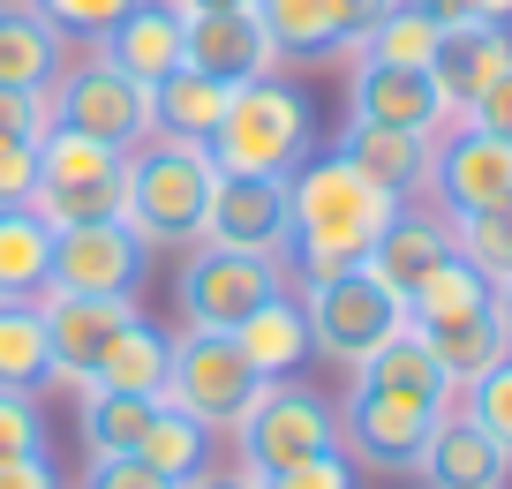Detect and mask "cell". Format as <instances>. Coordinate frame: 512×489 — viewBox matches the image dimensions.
<instances>
[{
  "label": "cell",
  "mask_w": 512,
  "mask_h": 489,
  "mask_svg": "<svg viewBox=\"0 0 512 489\" xmlns=\"http://www.w3.org/2000/svg\"><path fill=\"white\" fill-rule=\"evenodd\" d=\"M400 219V196L354 174L339 151H309L287 174V256L279 264L294 279H339V271L369 264L377 234Z\"/></svg>",
  "instance_id": "1"
},
{
  "label": "cell",
  "mask_w": 512,
  "mask_h": 489,
  "mask_svg": "<svg viewBox=\"0 0 512 489\" xmlns=\"http://www.w3.org/2000/svg\"><path fill=\"white\" fill-rule=\"evenodd\" d=\"M415 8L437 23V31H452V23H475V0H415Z\"/></svg>",
  "instance_id": "47"
},
{
  "label": "cell",
  "mask_w": 512,
  "mask_h": 489,
  "mask_svg": "<svg viewBox=\"0 0 512 489\" xmlns=\"http://www.w3.org/2000/svg\"><path fill=\"white\" fill-rule=\"evenodd\" d=\"M46 264H53V226L31 204L0 211V301H38L46 294Z\"/></svg>",
  "instance_id": "29"
},
{
  "label": "cell",
  "mask_w": 512,
  "mask_h": 489,
  "mask_svg": "<svg viewBox=\"0 0 512 489\" xmlns=\"http://www.w3.org/2000/svg\"><path fill=\"white\" fill-rule=\"evenodd\" d=\"M38 136H46V98L0 83V143H38Z\"/></svg>",
  "instance_id": "42"
},
{
  "label": "cell",
  "mask_w": 512,
  "mask_h": 489,
  "mask_svg": "<svg viewBox=\"0 0 512 489\" xmlns=\"http://www.w3.org/2000/svg\"><path fill=\"white\" fill-rule=\"evenodd\" d=\"M151 249L128 234V219H98V226H61L53 234V264H46V294H91V301H136Z\"/></svg>",
  "instance_id": "9"
},
{
  "label": "cell",
  "mask_w": 512,
  "mask_h": 489,
  "mask_svg": "<svg viewBox=\"0 0 512 489\" xmlns=\"http://www.w3.org/2000/svg\"><path fill=\"white\" fill-rule=\"evenodd\" d=\"M415 332H422V347L445 362L452 384H475L482 369H497L512 354L505 324H497V301H490V309H467V316H445V324H415Z\"/></svg>",
  "instance_id": "25"
},
{
  "label": "cell",
  "mask_w": 512,
  "mask_h": 489,
  "mask_svg": "<svg viewBox=\"0 0 512 489\" xmlns=\"http://www.w3.org/2000/svg\"><path fill=\"white\" fill-rule=\"evenodd\" d=\"M234 347L249 354V369H256L264 384H272V377H294V369L317 354V347H309V316H302V301H294V286H279L264 309L241 316V324H234Z\"/></svg>",
  "instance_id": "24"
},
{
  "label": "cell",
  "mask_w": 512,
  "mask_h": 489,
  "mask_svg": "<svg viewBox=\"0 0 512 489\" xmlns=\"http://www.w3.org/2000/svg\"><path fill=\"white\" fill-rule=\"evenodd\" d=\"M377 16H384V0H256V23H264V38H272L279 61L354 53Z\"/></svg>",
  "instance_id": "13"
},
{
  "label": "cell",
  "mask_w": 512,
  "mask_h": 489,
  "mask_svg": "<svg viewBox=\"0 0 512 489\" xmlns=\"http://www.w3.org/2000/svg\"><path fill=\"white\" fill-rule=\"evenodd\" d=\"M204 241L241 256H287V181L264 174H219L204 204Z\"/></svg>",
  "instance_id": "12"
},
{
  "label": "cell",
  "mask_w": 512,
  "mask_h": 489,
  "mask_svg": "<svg viewBox=\"0 0 512 489\" xmlns=\"http://www.w3.org/2000/svg\"><path fill=\"white\" fill-rule=\"evenodd\" d=\"M83 489H174V482H159L144 459H91V482Z\"/></svg>",
  "instance_id": "43"
},
{
  "label": "cell",
  "mask_w": 512,
  "mask_h": 489,
  "mask_svg": "<svg viewBox=\"0 0 512 489\" xmlns=\"http://www.w3.org/2000/svg\"><path fill=\"white\" fill-rule=\"evenodd\" d=\"M309 136H317V113L294 83L279 76H256L226 91V113L211 128V166L219 174H264V181H287L294 166L309 158Z\"/></svg>",
  "instance_id": "3"
},
{
  "label": "cell",
  "mask_w": 512,
  "mask_h": 489,
  "mask_svg": "<svg viewBox=\"0 0 512 489\" xmlns=\"http://www.w3.org/2000/svg\"><path fill=\"white\" fill-rule=\"evenodd\" d=\"M46 316V347H53V384H91L98 354L136 324V301H91V294H38Z\"/></svg>",
  "instance_id": "14"
},
{
  "label": "cell",
  "mask_w": 512,
  "mask_h": 489,
  "mask_svg": "<svg viewBox=\"0 0 512 489\" xmlns=\"http://www.w3.org/2000/svg\"><path fill=\"white\" fill-rule=\"evenodd\" d=\"M505 211H512V204H505Z\"/></svg>",
  "instance_id": "51"
},
{
  "label": "cell",
  "mask_w": 512,
  "mask_h": 489,
  "mask_svg": "<svg viewBox=\"0 0 512 489\" xmlns=\"http://www.w3.org/2000/svg\"><path fill=\"white\" fill-rule=\"evenodd\" d=\"M38 196V143H0V211Z\"/></svg>",
  "instance_id": "41"
},
{
  "label": "cell",
  "mask_w": 512,
  "mask_h": 489,
  "mask_svg": "<svg viewBox=\"0 0 512 489\" xmlns=\"http://www.w3.org/2000/svg\"><path fill=\"white\" fill-rule=\"evenodd\" d=\"M415 474H422L430 489H505V482H512V459L497 452V437L475 422V414L445 407V414L430 422V444H422Z\"/></svg>",
  "instance_id": "18"
},
{
  "label": "cell",
  "mask_w": 512,
  "mask_h": 489,
  "mask_svg": "<svg viewBox=\"0 0 512 489\" xmlns=\"http://www.w3.org/2000/svg\"><path fill=\"white\" fill-rule=\"evenodd\" d=\"M430 196L445 219H467V211H505L512 204V143L490 136L475 121L437 128L430 143Z\"/></svg>",
  "instance_id": "10"
},
{
  "label": "cell",
  "mask_w": 512,
  "mask_h": 489,
  "mask_svg": "<svg viewBox=\"0 0 512 489\" xmlns=\"http://www.w3.org/2000/svg\"><path fill=\"white\" fill-rule=\"evenodd\" d=\"M0 489H61V474H53V452L8 459V467H0Z\"/></svg>",
  "instance_id": "45"
},
{
  "label": "cell",
  "mask_w": 512,
  "mask_h": 489,
  "mask_svg": "<svg viewBox=\"0 0 512 489\" xmlns=\"http://www.w3.org/2000/svg\"><path fill=\"white\" fill-rule=\"evenodd\" d=\"M219 113H226V83L196 76V68H166V76L151 83V128H159V136H189V143H211Z\"/></svg>",
  "instance_id": "27"
},
{
  "label": "cell",
  "mask_w": 512,
  "mask_h": 489,
  "mask_svg": "<svg viewBox=\"0 0 512 489\" xmlns=\"http://www.w3.org/2000/svg\"><path fill=\"white\" fill-rule=\"evenodd\" d=\"M490 301H497V324H505V339H512V279H497Z\"/></svg>",
  "instance_id": "50"
},
{
  "label": "cell",
  "mask_w": 512,
  "mask_h": 489,
  "mask_svg": "<svg viewBox=\"0 0 512 489\" xmlns=\"http://www.w3.org/2000/svg\"><path fill=\"white\" fill-rule=\"evenodd\" d=\"M445 256H452V226H445V211H407V204H400V219L384 226L377 249H369V271H377V279L407 301L437 264H445Z\"/></svg>",
  "instance_id": "21"
},
{
  "label": "cell",
  "mask_w": 512,
  "mask_h": 489,
  "mask_svg": "<svg viewBox=\"0 0 512 489\" xmlns=\"http://www.w3.org/2000/svg\"><path fill=\"white\" fill-rule=\"evenodd\" d=\"M475 23H497V31H512V0H475Z\"/></svg>",
  "instance_id": "49"
},
{
  "label": "cell",
  "mask_w": 512,
  "mask_h": 489,
  "mask_svg": "<svg viewBox=\"0 0 512 489\" xmlns=\"http://www.w3.org/2000/svg\"><path fill=\"white\" fill-rule=\"evenodd\" d=\"M287 286V264L279 256H241V249H211L196 241L189 264H181V316H189L196 332H234L249 309Z\"/></svg>",
  "instance_id": "8"
},
{
  "label": "cell",
  "mask_w": 512,
  "mask_h": 489,
  "mask_svg": "<svg viewBox=\"0 0 512 489\" xmlns=\"http://www.w3.org/2000/svg\"><path fill=\"white\" fill-rule=\"evenodd\" d=\"M98 53H106L121 76L159 83L166 68H181V8H166V0H136V8L98 38Z\"/></svg>",
  "instance_id": "22"
},
{
  "label": "cell",
  "mask_w": 512,
  "mask_h": 489,
  "mask_svg": "<svg viewBox=\"0 0 512 489\" xmlns=\"http://www.w3.org/2000/svg\"><path fill=\"white\" fill-rule=\"evenodd\" d=\"M61 68H68V38L38 16L31 0H0V83L46 98L61 83Z\"/></svg>",
  "instance_id": "20"
},
{
  "label": "cell",
  "mask_w": 512,
  "mask_h": 489,
  "mask_svg": "<svg viewBox=\"0 0 512 489\" xmlns=\"http://www.w3.org/2000/svg\"><path fill=\"white\" fill-rule=\"evenodd\" d=\"M211 181H219V166H211L204 143L151 128V136L128 151V204H121L128 234L144 241V249H196V241H204Z\"/></svg>",
  "instance_id": "2"
},
{
  "label": "cell",
  "mask_w": 512,
  "mask_h": 489,
  "mask_svg": "<svg viewBox=\"0 0 512 489\" xmlns=\"http://www.w3.org/2000/svg\"><path fill=\"white\" fill-rule=\"evenodd\" d=\"M264 489H362V467L347 452H317L302 467H279V474H256Z\"/></svg>",
  "instance_id": "40"
},
{
  "label": "cell",
  "mask_w": 512,
  "mask_h": 489,
  "mask_svg": "<svg viewBox=\"0 0 512 489\" xmlns=\"http://www.w3.org/2000/svg\"><path fill=\"white\" fill-rule=\"evenodd\" d=\"M121 204H128V166L113 181H38V196H31V211L61 234V226H98V219H121Z\"/></svg>",
  "instance_id": "32"
},
{
  "label": "cell",
  "mask_w": 512,
  "mask_h": 489,
  "mask_svg": "<svg viewBox=\"0 0 512 489\" xmlns=\"http://www.w3.org/2000/svg\"><path fill=\"white\" fill-rule=\"evenodd\" d=\"M354 384H369V392H400V399H422V407H452V399H460V384H452L445 362L422 347L415 324H400V332L384 339L369 362H354Z\"/></svg>",
  "instance_id": "23"
},
{
  "label": "cell",
  "mask_w": 512,
  "mask_h": 489,
  "mask_svg": "<svg viewBox=\"0 0 512 489\" xmlns=\"http://www.w3.org/2000/svg\"><path fill=\"white\" fill-rule=\"evenodd\" d=\"M437 414H445V407H422V399L354 384L347 407H339V452H347L354 467H377V474H415Z\"/></svg>",
  "instance_id": "11"
},
{
  "label": "cell",
  "mask_w": 512,
  "mask_h": 489,
  "mask_svg": "<svg viewBox=\"0 0 512 489\" xmlns=\"http://www.w3.org/2000/svg\"><path fill=\"white\" fill-rule=\"evenodd\" d=\"M452 407H460V414H475V422L497 437V452L512 459V354H505L497 369H482L475 384H460V399H452Z\"/></svg>",
  "instance_id": "37"
},
{
  "label": "cell",
  "mask_w": 512,
  "mask_h": 489,
  "mask_svg": "<svg viewBox=\"0 0 512 489\" xmlns=\"http://www.w3.org/2000/svg\"><path fill=\"white\" fill-rule=\"evenodd\" d=\"M452 226V256L482 279H512V211H467V219H445Z\"/></svg>",
  "instance_id": "35"
},
{
  "label": "cell",
  "mask_w": 512,
  "mask_h": 489,
  "mask_svg": "<svg viewBox=\"0 0 512 489\" xmlns=\"http://www.w3.org/2000/svg\"><path fill=\"white\" fill-rule=\"evenodd\" d=\"M166 399L151 392H83V452L91 459H136Z\"/></svg>",
  "instance_id": "26"
},
{
  "label": "cell",
  "mask_w": 512,
  "mask_h": 489,
  "mask_svg": "<svg viewBox=\"0 0 512 489\" xmlns=\"http://www.w3.org/2000/svg\"><path fill=\"white\" fill-rule=\"evenodd\" d=\"M294 301H302V316H309V347H317L324 362H347V369L369 362V354L407 324V301L369 264L339 271V279H309Z\"/></svg>",
  "instance_id": "4"
},
{
  "label": "cell",
  "mask_w": 512,
  "mask_h": 489,
  "mask_svg": "<svg viewBox=\"0 0 512 489\" xmlns=\"http://www.w3.org/2000/svg\"><path fill=\"white\" fill-rule=\"evenodd\" d=\"M505 68H512V31H497V23H452L430 53V83H437L452 121H467Z\"/></svg>",
  "instance_id": "17"
},
{
  "label": "cell",
  "mask_w": 512,
  "mask_h": 489,
  "mask_svg": "<svg viewBox=\"0 0 512 489\" xmlns=\"http://www.w3.org/2000/svg\"><path fill=\"white\" fill-rule=\"evenodd\" d=\"M430 143L437 136H415V128H377V121H347L332 151L347 158L354 174H369L377 189H392L407 204L415 189H430Z\"/></svg>",
  "instance_id": "19"
},
{
  "label": "cell",
  "mask_w": 512,
  "mask_h": 489,
  "mask_svg": "<svg viewBox=\"0 0 512 489\" xmlns=\"http://www.w3.org/2000/svg\"><path fill=\"white\" fill-rule=\"evenodd\" d=\"M121 166H128L121 151L76 136V128H46L38 136V181H113Z\"/></svg>",
  "instance_id": "36"
},
{
  "label": "cell",
  "mask_w": 512,
  "mask_h": 489,
  "mask_svg": "<svg viewBox=\"0 0 512 489\" xmlns=\"http://www.w3.org/2000/svg\"><path fill=\"white\" fill-rule=\"evenodd\" d=\"M46 128H76V136H91V143H106V151L128 158L151 136V83L121 76L106 53L68 61L61 83L46 91Z\"/></svg>",
  "instance_id": "6"
},
{
  "label": "cell",
  "mask_w": 512,
  "mask_h": 489,
  "mask_svg": "<svg viewBox=\"0 0 512 489\" xmlns=\"http://www.w3.org/2000/svg\"><path fill=\"white\" fill-rule=\"evenodd\" d=\"M166 8H181V16H226V8H256V0H166Z\"/></svg>",
  "instance_id": "48"
},
{
  "label": "cell",
  "mask_w": 512,
  "mask_h": 489,
  "mask_svg": "<svg viewBox=\"0 0 512 489\" xmlns=\"http://www.w3.org/2000/svg\"><path fill=\"white\" fill-rule=\"evenodd\" d=\"M174 489H264L249 467H204V474H189V482H174Z\"/></svg>",
  "instance_id": "46"
},
{
  "label": "cell",
  "mask_w": 512,
  "mask_h": 489,
  "mask_svg": "<svg viewBox=\"0 0 512 489\" xmlns=\"http://www.w3.org/2000/svg\"><path fill=\"white\" fill-rule=\"evenodd\" d=\"M38 452H46V414H38V399L0 392V467H8V459H38Z\"/></svg>",
  "instance_id": "39"
},
{
  "label": "cell",
  "mask_w": 512,
  "mask_h": 489,
  "mask_svg": "<svg viewBox=\"0 0 512 489\" xmlns=\"http://www.w3.org/2000/svg\"><path fill=\"white\" fill-rule=\"evenodd\" d=\"M181 68L234 91V83L272 76L279 53L264 38V23H256V8H226V16H181Z\"/></svg>",
  "instance_id": "15"
},
{
  "label": "cell",
  "mask_w": 512,
  "mask_h": 489,
  "mask_svg": "<svg viewBox=\"0 0 512 489\" xmlns=\"http://www.w3.org/2000/svg\"><path fill=\"white\" fill-rule=\"evenodd\" d=\"M256 392H264V377L249 369V354L234 347V332H181L174 347H166V384L159 399L174 414H189V422L204 429H234L241 414L256 407Z\"/></svg>",
  "instance_id": "5"
},
{
  "label": "cell",
  "mask_w": 512,
  "mask_h": 489,
  "mask_svg": "<svg viewBox=\"0 0 512 489\" xmlns=\"http://www.w3.org/2000/svg\"><path fill=\"white\" fill-rule=\"evenodd\" d=\"M166 347H174V339H166L159 324H144V316H136V324H128V332L98 354V369H91V384H83V392H151V399H159V384H166Z\"/></svg>",
  "instance_id": "30"
},
{
  "label": "cell",
  "mask_w": 512,
  "mask_h": 489,
  "mask_svg": "<svg viewBox=\"0 0 512 489\" xmlns=\"http://www.w3.org/2000/svg\"><path fill=\"white\" fill-rule=\"evenodd\" d=\"M467 121H475V128H490V136H505V143H512V68H505V76L490 83V91H482V106L467 113Z\"/></svg>",
  "instance_id": "44"
},
{
  "label": "cell",
  "mask_w": 512,
  "mask_h": 489,
  "mask_svg": "<svg viewBox=\"0 0 512 489\" xmlns=\"http://www.w3.org/2000/svg\"><path fill=\"white\" fill-rule=\"evenodd\" d=\"M467 309H490V279L467 271L460 256H445V264L407 294V324H445V316H467Z\"/></svg>",
  "instance_id": "34"
},
{
  "label": "cell",
  "mask_w": 512,
  "mask_h": 489,
  "mask_svg": "<svg viewBox=\"0 0 512 489\" xmlns=\"http://www.w3.org/2000/svg\"><path fill=\"white\" fill-rule=\"evenodd\" d=\"M347 121H377V128H415V136H437V128H452V113H445V98H437L430 68L354 61V68H347Z\"/></svg>",
  "instance_id": "16"
},
{
  "label": "cell",
  "mask_w": 512,
  "mask_h": 489,
  "mask_svg": "<svg viewBox=\"0 0 512 489\" xmlns=\"http://www.w3.org/2000/svg\"><path fill=\"white\" fill-rule=\"evenodd\" d=\"M437 23L422 16L415 0H384V16L362 31V46H354V61H384V68H430L437 53Z\"/></svg>",
  "instance_id": "31"
},
{
  "label": "cell",
  "mask_w": 512,
  "mask_h": 489,
  "mask_svg": "<svg viewBox=\"0 0 512 489\" xmlns=\"http://www.w3.org/2000/svg\"><path fill=\"white\" fill-rule=\"evenodd\" d=\"M204 452H211V429L189 422V414H174V407H159L151 437L136 444V459H144L159 482H189V474H204Z\"/></svg>",
  "instance_id": "33"
},
{
  "label": "cell",
  "mask_w": 512,
  "mask_h": 489,
  "mask_svg": "<svg viewBox=\"0 0 512 489\" xmlns=\"http://www.w3.org/2000/svg\"><path fill=\"white\" fill-rule=\"evenodd\" d=\"M234 437H241V467L249 474H279V467H302L317 452H339V407L317 384L272 377L256 392V407L234 422Z\"/></svg>",
  "instance_id": "7"
},
{
  "label": "cell",
  "mask_w": 512,
  "mask_h": 489,
  "mask_svg": "<svg viewBox=\"0 0 512 489\" xmlns=\"http://www.w3.org/2000/svg\"><path fill=\"white\" fill-rule=\"evenodd\" d=\"M31 8H38L61 38H91V46H98V38H106L113 23L136 8V0H31Z\"/></svg>",
  "instance_id": "38"
},
{
  "label": "cell",
  "mask_w": 512,
  "mask_h": 489,
  "mask_svg": "<svg viewBox=\"0 0 512 489\" xmlns=\"http://www.w3.org/2000/svg\"><path fill=\"white\" fill-rule=\"evenodd\" d=\"M46 384H53V347L38 301H0V392L38 399Z\"/></svg>",
  "instance_id": "28"
}]
</instances>
